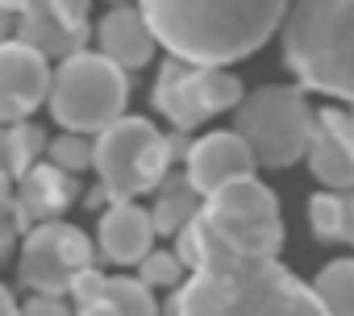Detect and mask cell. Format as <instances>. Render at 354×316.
<instances>
[{
  "label": "cell",
  "instance_id": "obj_1",
  "mask_svg": "<svg viewBox=\"0 0 354 316\" xmlns=\"http://www.w3.org/2000/svg\"><path fill=\"white\" fill-rule=\"evenodd\" d=\"M205 258L175 287L171 312H325L317 291L292 279L275 258H259L225 241L201 213Z\"/></svg>",
  "mask_w": 354,
  "mask_h": 316
},
{
  "label": "cell",
  "instance_id": "obj_2",
  "mask_svg": "<svg viewBox=\"0 0 354 316\" xmlns=\"http://www.w3.org/2000/svg\"><path fill=\"white\" fill-rule=\"evenodd\" d=\"M138 9L175 59L230 67L283 26L288 0H138Z\"/></svg>",
  "mask_w": 354,
  "mask_h": 316
},
{
  "label": "cell",
  "instance_id": "obj_3",
  "mask_svg": "<svg viewBox=\"0 0 354 316\" xmlns=\"http://www.w3.org/2000/svg\"><path fill=\"white\" fill-rule=\"evenodd\" d=\"M283 63L300 88L354 100V0H296L283 13Z\"/></svg>",
  "mask_w": 354,
  "mask_h": 316
},
{
  "label": "cell",
  "instance_id": "obj_4",
  "mask_svg": "<svg viewBox=\"0 0 354 316\" xmlns=\"http://www.w3.org/2000/svg\"><path fill=\"white\" fill-rule=\"evenodd\" d=\"M171 137H162L146 117H117L104 125L92 141V167L100 175V188L113 200H138L142 192H154L171 167Z\"/></svg>",
  "mask_w": 354,
  "mask_h": 316
},
{
  "label": "cell",
  "instance_id": "obj_5",
  "mask_svg": "<svg viewBox=\"0 0 354 316\" xmlns=\"http://www.w3.org/2000/svg\"><path fill=\"white\" fill-rule=\"evenodd\" d=\"M50 112L63 129L75 133H100L113 125L129 104V75L109 55L75 50L63 59V67L50 79Z\"/></svg>",
  "mask_w": 354,
  "mask_h": 316
},
{
  "label": "cell",
  "instance_id": "obj_6",
  "mask_svg": "<svg viewBox=\"0 0 354 316\" xmlns=\"http://www.w3.org/2000/svg\"><path fill=\"white\" fill-rule=\"evenodd\" d=\"M234 129L246 137L259 167H292L308 154V141L317 133V112L308 108L300 88L271 83L238 100Z\"/></svg>",
  "mask_w": 354,
  "mask_h": 316
},
{
  "label": "cell",
  "instance_id": "obj_7",
  "mask_svg": "<svg viewBox=\"0 0 354 316\" xmlns=\"http://www.w3.org/2000/svg\"><path fill=\"white\" fill-rule=\"evenodd\" d=\"M92 258H96V241H88L75 225L42 221L26 237V250H21V283L30 291L67 295L71 275L84 270V266H92Z\"/></svg>",
  "mask_w": 354,
  "mask_h": 316
},
{
  "label": "cell",
  "instance_id": "obj_8",
  "mask_svg": "<svg viewBox=\"0 0 354 316\" xmlns=\"http://www.w3.org/2000/svg\"><path fill=\"white\" fill-rule=\"evenodd\" d=\"M50 63L30 42H0V125L26 121L46 96H50Z\"/></svg>",
  "mask_w": 354,
  "mask_h": 316
},
{
  "label": "cell",
  "instance_id": "obj_9",
  "mask_svg": "<svg viewBox=\"0 0 354 316\" xmlns=\"http://www.w3.org/2000/svg\"><path fill=\"white\" fill-rule=\"evenodd\" d=\"M254 167L259 163H254V154L238 129H221V133H209V137L188 146V179L201 196H213L221 184L250 175Z\"/></svg>",
  "mask_w": 354,
  "mask_h": 316
},
{
  "label": "cell",
  "instance_id": "obj_10",
  "mask_svg": "<svg viewBox=\"0 0 354 316\" xmlns=\"http://www.w3.org/2000/svg\"><path fill=\"white\" fill-rule=\"evenodd\" d=\"M96 246L109 262L117 266H138L150 250H154V221L146 208H138L133 200H113L109 213L100 217V233Z\"/></svg>",
  "mask_w": 354,
  "mask_h": 316
},
{
  "label": "cell",
  "instance_id": "obj_11",
  "mask_svg": "<svg viewBox=\"0 0 354 316\" xmlns=\"http://www.w3.org/2000/svg\"><path fill=\"white\" fill-rule=\"evenodd\" d=\"M96 38H100V55H109L125 71L146 67L150 55H154V42H158L154 30H150V21H146V13L142 9H125V5H117L113 13L100 17Z\"/></svg>",
  "mask_w": 354,
  "mask_h": 316
},
{
  "label": "cell",
  "instance_id": "obj_12",
  "mask_svg": "<svg viewBox=\"0 0 354 316\" xmlns=\"http://www.w3.org/2000/svg\"><path fill=\"white\" fill-rule=\"evenodd\" d=\"M75 192L80 188H75L71 171H63L59 163H50V167H30L21 175L13 204H17L21 225H30V221H55L75 200Z\"/></svg>",
  "mask_w": 354,
  "mask_h": 316
},
{
  "label": "cell",
  "instance_id": "obj_13",
  "mask_svg": "<svg viewBox=\"0 0 354 316\" xmlns=\"http://www.w3.org/2000/svg\"><path fill=\"white\" fill-rule=\"evenodd\" d=\"M154 108L162 117H171L175 129H196L209 112L196 96V63H184V59H175L158 71V83H154Z\"/></svg>",
  "mask_w": 354,
  "mask_h": 316
},
{
  "label": "cell",
  "instance_id": "obj_14",
  "mask_svg": "<svg viewBox=\"0 0 354 316\" xmlns=\"http://www.w3.org/2000/svg\"><path fill=\"white\" fill-rule=\"evenodd\" d=\"M154 192H158V200L150 208V221H154V233H167V237H175L205 208V196L192 188L188 175H162V184Z\"/></svg>",
  "mask_w": 354,
  "mask_h": 316
},
{
  "label": "cell",
  "instance_id": "obj_15",
  "mask_svg": "<svg viewBox=\"0 0 354 316\" xmlns=\"http://www.w3.org/2000/svg\"><path fill=\"white\" fill-rule=\"evenodd\" d=\"M209 204H205V213H213V217H279V208H275V196L254 179V171L250 175H238V179H230V184H221L213 196H205Z\"/></svg>",
  "mask_w": 354,
  "mask_h": 316
},
{
  "label": "cell",
  "instance_id": "obj_16",
  "mask_svg": "<svg viewBox=\"0 0 354 316\" xmlns=\"http://www.w3.org/2000/svg\"><path fill=\"white\" fill-rule=\"evenodd\" d=\"M205 217H209V225H213L225 241H234V246L246 250V254L275 258L279 246H283V225H279V217H213V213H205Z\"/></svg>",
  "mask_w": 354,
  "mask_h": 316
},
{
  "label": "cell",
  "instance_id": "obj_17",
  "mask_svg": "<svg viewBox=\"0 0 354 316\" xmlns=\"http://www.w3.org/2000/svg\"><path fill=\"white\" fill-rule=\"evenodd\" d=\"M304 158H308V171H313L325 188H333V192L354 188V150H350L346 141H337L329 129L317 125V133H313Z\"/></svg>",
  "mask_w": 354,
  "mask_h": 316
},
{
  "label": "cell",
  "instance_id": "obj_18",
  "mask_svg": "<svg viewBox=\"0 0 354 316\" xmlns=\"http://www.w3.org/2000/svg\"><path fill=\"white\" fill-rule=\"evenodd\" d=\"M313 291H317V299H321L325 312L354 316V258L329 262V266L313 279Z\"/></svg>",
  "mask_w": 354,
  "mask_h": 316
},
{
  "label": "cell",
  "instance_id": "obj_19",
  "mask_svg": "<svg viewBox=\"0 0 354 316\" xmlns=\"http://www.w3.org/2000/svg\"><path fill=\"white\" fill-rule=\"evenodd\" d=\"M96 312H133V316H150L158 312L150 287L142 279H104V291L96 299Z\"/></svg>",
  "mask_w": 354,
  "mask_h": 316
},
{
  "label": "cell",
  "instance_id": "obj_20",
  "mask_svg": "<svg viewBox=\"0 0 354 316\" xmlns=\"http://www.w3.org/2000/svg\"><path fill=\"white\" fill-rule=\"evenodd\" d=\"M42 146H46V133L38 125H30V121H13L9 125V133H5V167H9L13 179H21L34 167V158L42 154Z\"/></svg>",
  "mask_w": 354,
  "mask_h": 316
},
{
  "label": "cell",
  "instance_id": "obj_21",
  "mask_svg": "<svg viewBox=\"0 0 354 316\" xmlns=\"http://www.w3.org/2000/svg\"><path fill=\"white\" fill-rule=\"evenodd\" d=\"M196 96H201L205 112L213 117V112L238 108L242 83H238V75H230V71H221V67H201V63H196Z\"/></svg>",
  "mask_w": 354,
  "mask_h": 316
},
{
  "label": "cell",
  "instance_id": "obj_22",
  "mask_svg": "<svg viewBox=\"0 0 354 316\" xmlns=\"http://www.w3.org/2000/svg\"><path fill=\"white\" fill-rule=\"evenodd\" d=\"M142 270H138V279L154 291V287H180L184 283V275H188V266L180 262V254H158V250H150L142 262H138Z\"/></svg>",
  "mask_w": 354,
  "mask_h": 316
},
{
  "label": "cell",
  "instance_id": "obj_23",
  "mask_svg": "<svg viewBox=\"0 0 354 316\" xmlns=\"http://www.w3.org/2000/svg\"><path fill=\"white\" fill-rule=\"evenodd\" d=\"M308 225L321 241H342V196L321 192L308 200Z\"/></svg>",
  "mask_w": 354,
  "mask_h": 316
},
{
  "label": "cell",
  "instance_id": "obj_24",
  "mask_svg": "<svg viewBox=\"0 0 354 316\" xmlns=\"http://www.w3.org/2000/svg\"><path fill=\"white\" fill-rule=\"evenodd\" d=\"M50 163H59L63 171H84V167H92V141L84 137V133H75V129H67L59 141H50Z\"/></svg>",
  "mask_w": 354,
  "mask_h": 316
},
{
  "label": "cell",
  "instance_id": "obj_25",
  "mask_svg": "<svg viewBox=\"0 0 354 316\" xmlns=\"http://www.w3.org/2000/svg\"><path fill=\"white\" fill-rule=\"evenodd\" d=\"M100 291H104V275H100L96 266H84V270H75V275H71L67 295L75 299V308H80V312H96Z\"/></svg>",
  "mask_w": 354,
  "mask_h": 316
},
{
  "label": "cell",
  "instance_id": "obj_26",
  "mask_svg": "<svg viewBox=\"0 0 354 316\" xmlns=\"http://www.w3.org/2000/svg\"><path fill=\"white\" fill-rule=\"evenodd\" d=\"M50 9L59 13V21L67 30H75L84 38V9H88V0H50Z\"/></svg>",
  "mask_w": 354,
  "mask_h": 316
},
{
  "label": "cell",
  "instance_id": "obj_27",
  "mask_svg": "<svg viewBox=\"0 0 354 316\" xmlns=\"http://www.w3.org/2000/svg\"><path fill=\"white\" fill-rule=\"evenodd\" d=\"M21 312H34V316H55V312H67V299L63 295H50V291H34L26 299Z\"/></svg>",
  "mask_w": 354,
  "mask_h": 316
},
{
  "label": "cell",
  "instance_id": "obj_28",
  "mask_svg": "<svg viewBox=\"0 0 354 316\" xmlns=\"http://www.w3.org/2000/svg\"><path fill=\"white\" fill-rule=\"evenodd\" d=\"M342 241L354 246V188H342Z\"/></svg>",
  "mask_w": 354,
  "mask_h": 316
},
{
  "label": "cell",
  "instance_id": "obj_29",
  "mask_svg": "<svg viewBox=\"0 0 354 316\" xmlns=\"http://www.w3.org/2000/svg\"><path fill=\"white\" fill-rule=\"evenodd\" d=\"M17 30V21H13V13H9V5H5V0H0V42H5L9 34Z\"/></svg>",
  "mask_w": 354,
  "mask_h": 316
},
{
  "label": "cell",
  "instance_id": "obj_30",
  "mask_svg": "<svg viewBox=\"0 0 354 316\" xmlns=\"http://www.w3.org/2000/svg\"><path fill=\"white\" fill-rule=\"evenodd\" d=\"M9 312H21V308H17V299H13V291H9L5 283H0V316H9Z\"/></svg>",
  "mask_w": 354,
  "mask_h": 316
},
{
  "label": "cell",
  "instance_id": "obj_31",
  "mask_svg": "<svg viewBox=\"0 0 354 316\" xmlns=\"http://www.w3.org/2000/svg\"><path fill=\"white\" fill-rule=\"evenodd\" d=\"M9 200H13V175L0 167V204H9Z\"/></svg>",
  "mask_w": 354,
  "mask_h": 316
},
{
  "label": "cell",
  "instance_id": "obj_32",
  "mask_svg": "<svg viewBox=\"0 0 354 316\" xmlns=\"http://www.w3.org/2000/svg\"><path fill=\"white\" fill-rule=\"evenodd\" d=\"M0 167H5V129H0ZM9 171V167H5Z\"/></svg>",
  "mask_w": 354,
  "mask_h": 316
},
{
  "label": "cell",
  "instance_id": "obj_33",
  "mask_svg": "<svg viewBox=\"0 0 354 316\" xmlns=\"http://www.w3.org/2000/svg\"><path fill=\"white\" fill-rule=\"evenodd\" d=\"M346 112H350V117H354V100H350V108H346Z\"/></svg>",
  "mask_w": 354,
  "mask_h": 316
},
{
  "label": "cell",
  "instance_id": "obj_34",
  "mask_svg": "<svg viewBox=\"0 0 354 316\" xmlns=\"http://www.w3.org/2000/svg\"><path fill=\"white\" fill-rule=\"evenodd\" d=\"M109 5H125V0H109Z\"/></svg>",
  "mask_w": 354,
  "mask_h": 316
}]
</instances>
